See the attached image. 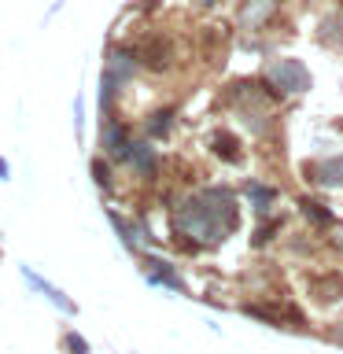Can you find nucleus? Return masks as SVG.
Masks as SVG:
<instances>
[{
	"label": "nucleus",
	"instance_id": "nucleus-1",
	"mask_svg": "<svg viewBox=\"0 0 343 354\" xmlns=\"http://www.w3.org/2000/svg\"><path fill=\"white\" fill-rule=\"evenodd\" d=\"M174 225L185 236H196L199 243H221L240 225L237 199H232L229 188H207V192L185 199L177 218H174Z\"/></svg>",
	"mask_w": 343,
	"mask_h": 354
},
{
	"label": "nucleus",
	"instance_id": "nucleus-2",
	"mask_svg": "<svg viewBox=\"0 0 343 354\" xmlns=\"http://www.w3.org/2000/svg\"><path fill=\"white\" fill-rule=\"evenodd\" d=\"M266 82L281 93H306L310 88V71L299 59H277L266 66Z\"/></svg>",
	"mask_w": 343,
	"mask_h": 354
},
{
	"label": "nucleus",
	"instance_id": "nucleus-3",
	"mask_svg": "<svg viewBox=\"0 0 343 354\" xmlns=\"http://www.w3.org/2000/svg\"><path fill=\"white\" fill-rule=\"evenodd\" d=\"M133 59H137L140 66H148V71H166L174 59V44L166 37H144L137 44V52H133Z\"/></svg>",
	"mask_w": 343,
	"mask_h": 354
},
{
	"label": "nucleus",
	"instance_id": "nucleus-4",
	"mask_svg": "<svg viewBox=\"0 0 343 354\" xmlns=\"http://www.w3.org/2000/svg\"><path fill=\"white\" fill-rule=\"evenodd\" d=\"M273 11H277V0H243V8L237 11V22L248 26V30H254V26H262Z\"/></svg>",
	"mask_w": 343,
	"mask_h": 354
},
{
	"label": "nucleus",
	"instance_id": "nucleus-5",
	"mask_svg": "<svg viewBox=\"0 0 343 354\" xmlns=\"http://www.w3.org/2000/svg\"><path fill=\"white\" fill-rule=\"evenodd\" d=\"M310 174H314V181H317V185H328V188L343 185V155H340V159L321 162V166H310Z\"/></svg>",
	"mask_w": 343,
	"mask_h": 354
},
{
	"label": "nucleus",
	"instance_id": "nucleus-6",
	"mask_svg": "<svg viewBox=\"0 0 343 354\" xmlns=\"http://www.w3.org/2000/svg\"><path fill=\"white\" fill-rule=\"evenodd\" d=\"M151 277V281H163L166 288H174V292H185V284H181V277L177 273H170L166 270V262H159V259H148V270H144Z\"/></svg>",
	"mask_w": 343,
	"mask_h": 354
},
{
	"label": "nucleus",
	"instance_id": "nucleus-7",
	"mask_svg": "<svg viewBox=\"0 0 343 354\" xmlns=\"http://www.w3.org/2000/svg\"><path fill=\"white\" fill-rule=\"evenodd\" d=\"M26 281H30L33 288H41V292H44V295H48V299H52V303H55V306H63V310H66V314H74V303H71V299H66L63 292H55V288H52V284H44V281H41V277H37V273H30V270H26Z\"/></svg>",
	"mask_w": 343,
	"mask_h": 354
},
{
	"label": "nucleus",
	"instance_id": "nucleus-8",
	"mask_svg": "<svg viewBox=\"0 0 343 354\" xmlns=\"http://www.w3.org/2000/svg\"><path fill=\"white\" fill-rule=\"evenodd\" d=\"M340 295H343V281H340V277H328V281L314 284V299H317V303H336Z\"/></svg>",
	"mask_w": 343,
	"mask_h": 354
},
{
	"label": "nucleus",
	"instance_id": "nucleus-9",
	"mask_svg": "<svg viewBox=\"0 0 343 354\" xmlns=\"http://www.w3.org/2000/svg\"><path fill=\"white\" fill-rule=\"evenodd\" d=\"M126 159H129L133 166H137V170H144V174H148V170H155V155H151V148H148V144H129Z\"/></svg>",
	"mask_w": 343,
	"mask_h": 354
},
{
	"label": "nucleus",
	"instance_id": "nucleus-10",
	"mask_svg": "<svg viewBox=\"0 0 343 354\" xmlns=\"http://www.w3.org/2000/svg\"><path fill=\"white\" fill-rule=\"evenodd\" d=\"M214 151L221 155V159H240V144L229 137V133H214Z\"/></svg>",
	"mask_w": 343,
	"mask_h": 354
},
{
	"label": "nucleus",
	"instance_id": "nucleus-11",
	"mask_svg": "<svg viewBox=\"0 0 343 354\" xmlns=\"http://www.w3.org/2000/svg\"><path fill=\"white\" fill-rule=\"evenodd\" d=\"M243 192H248L251 199H254V203H259V210H270V207H266V203H273V199H277V192H273V188H262V185H248V188H243Z\"/></svg>",
	"mask_w": 343,
	"mask_h": 354
},
{
	"label": "nucleus",
	"instance_id": "nucleus-12",
	"mask_svg": "<svg viewBox=\"0 0 343 354\" xmlns=\"http://www.w3.org/2000/svg\"><path fill=\"white\" fill-rule=\"evenodd\" d=\"M303 210H306V214L314 218V221H332V214H328V210H321L314 199H303Z\"/></svg>",
	"mask_w": 343,
	"mask_h": 354
},
{
	"label": "nucleus",
	"instance_id": "nucleus-13",
	"mask_svg": "<svg viewBox=\"0 0 343 354\" xmlns=\"http://www.w3.org/2000/svg\"><path fill=\"white\" fill-rule=\"evenodd\" d=\"M166 129H170V111H163V115H155V122H151V133H155V137H163Z\"/></svg>",
	"mask_w": 343,
	"mask_h": 354
},
{
	"label": "nucleus",
	"instance_id": "nucleus-14",
	"mask_svg": "<svg viewBox=\"0 0 343 354\" xmlns=\"http://www.w3.org/2000/svg\"><path fill=\"white\" fill-rule=\"evenodd\" d=\"M66 347H71L74 354H89V347H85V339H82V336H74V332H71V336H66Z\"/></svg>",
	"mask_w": 343,
	"mask_h": 354
},
{
	"label": "nucleus",
	"instance_id": "nucleus-15",
	"mask_svg": "<svg viewBox=\"0 0 343 354\" xmlns=\"http://www.w3.org/2000/svg\"><path fill=\"white\" fill-rule=\"evenodd\" d=\"M93 170H96V181H100V185H104V188H111V177H107V166H104V162H100V159H96V162H93Z\"/></svg>",
	"mask_w": 343,
	"mask_h": 354
},
{
	"label": "nucleus",
	"instance_id": "nucleus-16",
	"mask_svg": "<svg viewBox=\"0 0 343 354\" xmlns=\"http://www.w3.org/2000/svg\"><path fill=\"white\" fill-rule=\"evenodd\" d=\"M196 4H214V0H196Z\"/></svg>",
	"mask_w": 343,
	"mask_h": 354
},
{
	"label": "nucleus",
	"instance_id": "nucleus-17",
	"mask_svg": "<svg viewBox=\"0 0 343 354\" xmlns=\"http://www.w3.org/2000/svg\"><path fill=\"white\" fill-rule=\"evenodd\" d=\"M336 339H340V343H343V328H340V332H336Z\"/></svg>",
	"mask_w": 343,
	"mask_h": 354
},
{
	"label": "nucleus",
	"instance_id": "nucleus-18",
	"mask_svg": "<svg viewBox=\"0 0 343 354\" xmlns=\"http://www.w3.org/2000/svg\"><path fill=\"white\" fill-rule=\"evenodd\" d=\"M144 4H151V0H144Z\"/></svg>",
	"mask_w": 343,
	"mask_h": 354
}]
</instances>
